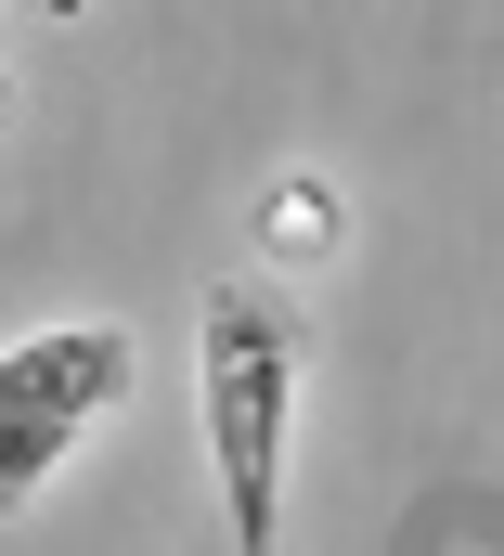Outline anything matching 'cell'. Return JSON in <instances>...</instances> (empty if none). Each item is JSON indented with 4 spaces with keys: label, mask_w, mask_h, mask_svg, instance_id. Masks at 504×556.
<instances>
[{
    "label": "cell",
    "mask_w": 504,
    "mask_h": 556,
    "mask_svg": "<svg viewBox=\"0 0 504 556\" xmlns=\"http://www.w3.org/2000/svg\"><path fill=\"white\" fill-rule=\"evenodd\" d=\"M194 415H207V492L234 556H285V440H298V311L272 285L220 273L194 298Z\"/></svg>",
    "instance_id": "6da1fadb"
},
{
    "label": "cell",
    "mask_w": 504,
    "mask_h": 556,
    "mask_svg": "<svg viewBox=\"0 0 504 556\" xmlns=\"http://www.w3.org/2000/svg\"><path fill=\"white\" fill-rule=\"evenodd\" d=\"M142 402V337L129 324H39L0 350V531L39 518V492L78 466L91 427Z\"/></svg>",
    "instance_id": "7a4b0ae2"
},
{
    "label": "cell",
    "mask_w": 504,
    "mask_h": 556,
    "mask_svg": "<svg viewBox=\"0 0 504 556\" xmlns=\"http://www.w3.org/2000/svg\"><path fill=\"white\" fill-rule=\"evenodd\" d=\"M337 247H350V207H337V181H324V168H285V181L259 194V260H272V273H324Z\"/></svg>",
    "instance_id": "3957f363"
}]
</instances>
